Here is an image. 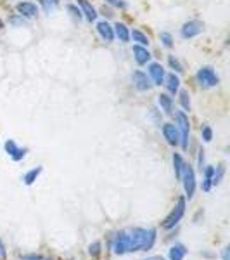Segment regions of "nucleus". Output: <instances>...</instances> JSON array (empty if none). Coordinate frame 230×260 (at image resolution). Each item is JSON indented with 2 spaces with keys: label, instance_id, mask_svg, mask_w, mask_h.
<instances>
[{
  "label": "nucleus",
  "instance_id": "obj_1",
  "mask_svg": "<svg viewBox=\"0 0 230 260\" xmlns=\"http://www.w3.org/2000/svg\"><path fill=\"white\" fill-rule=\"evenodd\" d=\"M157 232L154 227L142 229V227H130L116 232L113 239V252L116 255H125L130 252H146L151 250L156 243Z\"/></svg>",
  "mask_w": 230,
  "mask_h": 260
},
{
  "label": "nucleus",
  "instance_id": "obj_2",
  "mask_svg": "<svg viewBox=\"0 0 230 260\" xmlns=\"http://www.w3.org/2000/svg\"><path fill=\"white\" fill-rule=\"evenodd\" d=\"M183 215H185V198H179L177 200L175 208H173L172 212H170V215L163 220V229H166V231L173 229V227L182 220Z\"/></svg>",
  "mask_w": 230,
  "mask_h": 260
},
{
  "label": "nucleus",
  "instance_id": "obj_3",
  "mask_svg": "<svg viewBox=\"0 0 230 260\" xmlns=\"http://www.w3.org/2000/svg\"><path fill=\"white\" fill-rule=\"evenodd\" d=\"M180 180H182L183 189H185V196L190 200L194 196V193H196V173H194L192 167L187 165V163H183V167H182Z\"/></svg>",
  "mask_w": 230,
  "mask_h": 260
},
{
  "label": "nucleus",
  "instance_id": "obj_4",
  "mask_svg": "<svg viewBox=\"0 0 230 260\" xmlns=\"http://www.w3.org/2000/svg\"><path fill=\"white\" fill-rule=\"evenodd\" d=\"M197 82L206 88L216 87L218 85V77H216L215 70L211 66H203L201 70L197 71Z\"/></svg>",
  "mask_w": 230,
  "mask_h": 260
},
{
  "label": "nucleus",
  "instance_id": "obj_5",
  "mask_svg": "<svg viewBox=\"0 0 230 260\" xmlns=\"http://www.w3.org/2000/svg\"><path fill=\"white\" fill-rule=\"evenodd\" d=\"M177 121H179V128H180V144H182V149L189 147V132H190V123L189 118L183 111H177Z\"/></svg>",
  "mask_w": 230,
  "mask_h": 260
},
{
  "label": "nucleus",
  "instance_id": "obj_6",
  "mask_svg": "<svg viewBox=\"0 0 230 260\" xmlns=\"http://www.w3.org/2000/svg\"><path fill=\"white\" fill-rule=\"evenodd\" d=\"M204 29V25H203V21H197V19H192V21L185 23V25L182 26V29H180V33H182L183 38H192L196 37V35H199Z\"/></svg>",
  "mask_w": 230,
  "mask_h": 260
},
{
  "label": "nucleus",
  "instance_id": "obj_7",
  "mask_svg": "<svg viewBox=\"0 0 230 260\" xmlns=\"http://www.w3.org/2000/svg\"><path fill=\"white\" fill-rule=\"evenodd\" d=\"M163 136H164V139H166V143H168L170 146H177V144L180 143L179 128H177V125H173V123H164L163 125Z\"/></svg>",
  "mask_w": 230,
  "mask_h": 260
},
{
  "label": "nucleus",
  "instance_id": "obj_8",
  "mask_svg": "<svg viewBox=\"0 0 230 260\" xmlns=\"http://www.w3.org/2000/svg\"><path fill=\"white\" fill-rule=\"evenodd\" d=\"M131 80H133L135 88H137V90H140V92H146V90H149V88L153 87V84L149 82V78H147V75L144 73V71H133V75H131Z\"/></svg>",
  "mask_w": 230,
  "mask_h": 260
},
{
  "label": "nucleus",
  "instance_id": "obj_9",
  "mask_svg": "<svg viewBox=\"0 0 230 260\" xmlns=\"http://www.w3.org/2000/svg\"><path fill=\"white\" fill-rule=\"evenodd\" d=\"M4 147H5V153H7L9 156H11L14 161H21L23 158L26 156V149H21V147H18V146H16V143H14L12 139L5 141Z\"/></svg>",
  "mask_w": 230,
  "mask_h": 260
},
{
  "label": "nucleus",
  "instance_id": "obj_10",
  "mask_svg": "<svg viewBox=\"0 0 230 260\" xmlns=\"http://www.w3.org/2000/svg\"><path fill=\"white\" fill-rule=\"evenodd\" d=\"M149 75L154 80V85H161L164 82V70L159 62H151L149 64Z\"/></svg>",
  "mask_w": 230,
  "mask_h": 260
},
{
  "label": "nucleus",
  "instance_id": "obj_11",
  "mask_svg": "<svg viewBox=\"0 0 230 260\" xmlns=\"http://www.w3.org/2000/svg\"><path fill=\"white\" fill-rule=\"evenodd\" d=\"M18 12L25 18H35L38 14V7L33 2H19L18 4Z\"/></svg>",
  "mask_w": 230,
  "mask_h": 260
},
{
  "label": "nucleus",
  "instance_id": "obj_12",
  "mask_svg": "<svg viewBox=\"0 0 230 260\" xmlns=\"http://www.w3.org/2000/svg\"><path fill=\"white\" fill-rule=\"evenodd\" d=\"M133 56H135L137 64H140V66L147 64V62H149V59H151L149 51H147L144 45H133Z\"/></svg>",
  "mask_w": 230,
  "mask_h": 260
},
{
  "label": "nucleus",
  "instance_id": "obj_13",
  "mask_svg": "<svg viewBox=\"0 0 230 260\" xmlns=\"http://www.w3.org/2000/svg\"><path fill=\"white\" fill-rule=\"evenodd\" d=\"M78 5L81 7V14H85L87 21H90V23L95 21V18H97V11L92 7V4L88 2V0H78Z\"/></svg>",
  "mask_w": 230,
  "mask_h": 260
},
{
  "label": "nucleus",
  "instance_id": "obj_14",
  "mask_svg": "<svg viewBox=\"0 0 230 260\" xmlns=\"http://www.w3.org/2000/svg\"><path fill=\"white\" fill-rule=\"evenodd\" d=\"M97 31H99V35H101V37H102L106 42H113L114 40V31H113V28H111L109 23L101 21L97 25Z\"/></svg>",
  "mask_w": 230,
  "mask_h": 260
},
{
  "label": "nucleus",
  "instance_id": "obj_15",
  "mask_svg": "<svg viewBox=\"0 0 230 260\" xmlns=\"http://www.w3.org/2000/svg\"><path fill=\"white\" fill-rule=\"evenodd\" d=\"M187 255V248L183 245H180V243H177V245H173L172 248H170V260H183Z\"/></svg>",
  "mask_w": 230,
  "mask_h": 260
},
{
  "label": "nucleus",
  "instance_id": "obj_16",
  "mask_svg": "<svg viewBox=\"0 0 230 260\" xmlns=\"http://www.w3.org/2000/svg\"><path fill=\"white\" fill-rule=\"evenodd\" d=\"M157 103H159L161 110H163L166 115H172L173 113V101H172V97H170V95L159 94V95H157Z\"/></svg>",
  "mask_w": 230,
  "mask_h": 260
},
{
  "label": "nucleus",
  "instance_id": "obj_17",
  "mask_svg": "<svg viewBox=\"0 0 230 260\" xmlns=\"http://www.w3.org/2000/svg\"><path fill=\"white\" fill-rule=\"evenodd\" d=\"M113 31H114V35L120 38V42H123V44L130 40V31H128V28L123 25V23H116L114 28H113Z\"/></svg>",
  "mask_w": 230,
  "mask_h": 260
},
{
  "label": "nucleus",
  "instance_id": "obj_18",
  "mask_svg": "<svg viewBox=\"0 0 230 260\" xmlns=\"http://www.w3.org/2000/svg\"><path fill=\"white\" fill-rule=\"evenodd\" d=\"M42 170H44V169H42V167H37V169L28 170V172H26L25 175H23V180H25L26 186H31V184L38 179V175H40V173H42Z\"/></svg>",
  "mask_w": 230,
  "mask_h": 260
},
{
  "label": "nucleus",
  "instance_id": "obj_19",
  "mask_svg": "<svg viewBox=\"0 0 230 260\" xmlns=\"http://www.w3.org/2000/svg\"><path fill=\"white\" fill-rule=\"evenodd\" d=\"M213 173H215V167H204V180H203V191H209L213 187Z\"/></svg>",
  "mask_w": 230,
  "mask_h": 260
},
{
  "label": "nucleus",
  "instance_id": "obj_20",
  "mask_svg": "<svg viewBox=\"0 0 230 260\" xmlns=\"http://www.w3.org/2000/svg\"><path fill=\"white\" fill-rule=\"evenodd\" d=\"M166 88H168V92H172V94L179 92L180 80H179V77H177L175 73H172V75H168V77H166Z\"/></svg>",
  "mask_w": 230,
  "mask_h": 260
},
{
  "label": "nucleus",
  "instance_id": "obj_21",
  "mask_svg": "<svg viewBox=\"0 0 230 260\" xmlns=\"http://www.w3.org/2000/svg\"><path fill=\"white\" fill-rule=\"evenodd\" d=\"M183 158L179 153H173V167H175V177L180 180V173H182V167H183Z\"/></svg>",
  "mask_w": 230,
  "mask_h": 260
},
{
  "label": "nucleus",
  "instance_id": "obj_22",
  "mask_svg": "<svg viewBox=\"0 0 230 260\" xmlns=\"http://www.w3.org/2000/svg\"><path fill=\"white\" fill-rule=\"evenodd\" d=\"M42 5V9H44L47 14H51V12H54L55 9H57L59 5V0H38Z\"/></svg>",
  "mask_w": 230,
  "mask_h": 260
},
{
  "label": "nucleus",
  "instance_id": "obj_23",
  "mask_svg": "<svg viewBox=\"0 0 230 260\" xmlns=\"http://www.w3.org/2000/svg\"><path fill=\"white\" fill-rule=\"evenodd\" d=\"M130 37L133 38V42H137L139 45H149V38H147L142 31H139V29H133V31L130 33Z\"/></svg>",
  "mask_w": 230,
  "mask_h": 260
},
{
  "label": "nucleus",
  "instance_id": "obj_24",
  "mask_svg": "<svg viewBox=\"0 0 230 260\" xmlns=\"http://www.w3.org/2000/svg\"><path fill=\"white\" fill-rule=\"evenodd\" d=\"M101 248H102L101 241H94L90 246H88V253H90L92 260H99V257H101Z\"/></svg>",
  "mask_w": 230,
  "mask_h": 260
},
{
  "label": "nucleus",
  "instance_id": "obj_25",
  "mask_svg": "<svg viewBox=\"0 0 230 260\" xmlns=\"http://www.w3.org/2000/svg\"><path fill=\"white\" fill-rule=\"evenodd\" d=\"M223 173H225V165H218V167H216L215 173H213V186H218V184L222 182Z\"/></svg>",
  "mask_w": 230,
  "mask_h": 260
},
{
  "label": "nucleus",
  "instance_id": "obj_26",
  "mask_svg": "<svg viewBox=\"0 0 230 260\" xmlns=\"http://www.w3.org/2000/svg\"><path fill=\"white\" fill-rule=\"evenodd\" d=\"M180 104H182V108L185 111H190V95L187 90L180 92Z\"/></svg>",
  "mask_w": 230,
  "mask_h": 260
},
{
  "label": "nucleus",
  "instance_id": "obj_27",
  "mask_svg": "<svg viewBox=\"0 0 230 260\" xmlns=\"http://www.w3.org/2000/svg\"><path fill=\"white\" fill-rule=\"evenodd\" d=\"M168 62H170V66H172L175 71H179V73H182V71H183V68H182V64H180V61H179V59L173 58V56H170V58H168Z\"/></svg>",
  "mask_w": 230,
  "mask_h": 260
},
{
  "label": "nucleus",
  "instance_id": "obj_28",
  "mask_svg": "<svg viewBox=\"0 0 230 260\" xmlns=\"http://www.w3.org/2000/svg\"><path fill=\"white\" fill-rule=\"evenodd\" d=\"M203 139L206 141V143H211V139H213V130H211V127H208V125H204L203 127Z\"/></svg>",
  "mask_w": 230,
  "mask_h": 260
},
{
  "label": "nucleus",
  "instance_id": "obj_29",
  "mask_svg": "<svg viewBox=\"0 0 230 260\" xmlns=\"http://www.w3.org/2000/svg\"><path fill=\"white\" fill-rule=\"evenodd\" d=\"M161 42L164 44V47H168V49L173 47V38L170 33H161Z\"/></svg>",
  "mask_w": 230,
  "mask_h": 260
},
{
  "label": "nucleus",
  "instance_id": "obj_30",
  "mask_svg": "<svg viewBox=\"0 0 230 260\" xmlns=\"http://www.w3.org/2000/svg\"><path fill=\"white\" fill-rule=\"evenodd\" d=\"M68 12H71V16H73L75 19H78V21L81 19V11L77 5H68Z\"/></svg>",
  "mask_w": 230,
  "mask_h": 260
},
{
  "label": "nucleus",
  "instance_id": "obj_31",
  "mask_svg": "<svg viewBox=\"0 0 230 260\" xmlns=\"http://www.w3.org/2000/svg\"><path fill=\"white\" fill-rule=\"evenodd\" d=\"M21 260H47V259L42 255H37V253H29V255H23Z\"/></svg>",
  "mask_w": 230,
  "mask_h": 260
},
{
  "label": "nucleus",
  "instance_id": "obj_32",
  "mask_svg": "<svg viewBox=\"0 0 230 260\" xmlns=\"http://www.w3.org/2000/svg\"><path fill=\"white\" fill-rule=\"evenodd\" d=\"M109 4H113L114 7H120V9H127L128 5H127V2H123V0H107Z\"/></svg>",
  "mask_w": 230,
  "mask_h": 260
},
{
  "label": "nucleus",
  "instance_id": "obj_33",
  "mask_svg": "<svg viewBox=\"0 0 230 260\" xmlns=\"http://www.w3.org/2000/svg\"><path fill=\"white\" fill-rule=\"evenodd\" d=\"M0 260H7V250H5L2 239H0Z\"/></svg>",
  "mask_w": 230,
  "mask_h": 260
},
{
  "label": "nucleus",
  "instance_id": "obj_34",
  "mask_svg": "<svg viewBox=\"0 0 230 260\" xmlns=\"http://www.w3.org/2000/svg\"><path fill=\"white\" fill-rule=\"evenodd\" d=\"M199 170H204V149H199Z\"/></svg>",
  "mask_w": 230,
  "mask_h": 260
},
{
  "label": "nucleus",
  "instance_id": "obj_35",
  "mask_svg": "<svg viewBox=\"0 0 230 260\" xmlns=\"http://www.w3.org/2000/svg\"><path fill=\"white\" fill-rule=\"evenodd\" d=\"M229 252H230V248H229V246H225V248H223V252H222V259L223 260H229Z\"/></svg>",
  "mask_w": 230,
  "mask_h": 260
},
{
  "label": "nucleus",
  "instance_id": "obj_36",
  "mask_svg": "<svg viewBox=\"0 0 230 260\" xmlns=\"http://www.w3.org/2000/svg\"><path fill=\"white\" fill-rule=\"evenodd\" d=\"M146 260H164L163 257H159V255H153V257H147Z\"/></svg>",
  "mask_w": 230,
  "mask_h": 260
},
{
  "label": "nucleus",
  "instance_id": "obj_37",
  "mask_svg": "<svg viewBox=\"0 0 230 260\" xmlns=\"http://www.w3.org/2000/svg\"><path fill=\"white\" fill-rule=\"evenodd\" d=\"M4 28V23H2V19H0V29Z\"/></svg>",
  "mask_w": 230,
  "mask_h": 260
}]
</instances>
